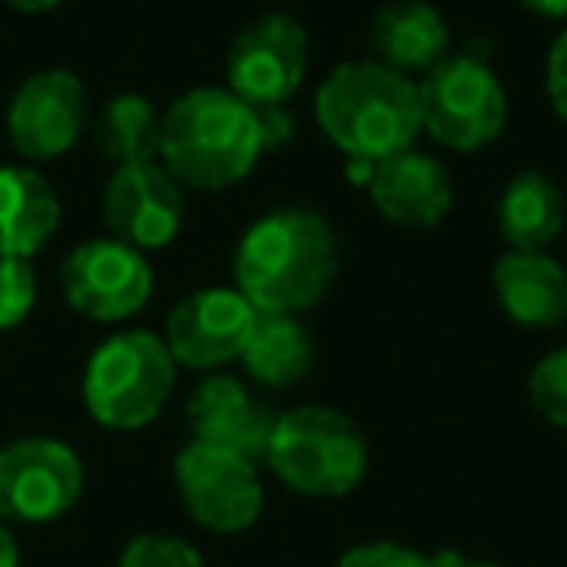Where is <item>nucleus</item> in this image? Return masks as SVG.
I'll use <instances>...</instances> for the list:
<instances>
[{
	"instance_id": "1",
	"label": "nucleus",
	"mask_w": 567,
	"mask_h": 567,
	"mask_svg": "<svg viewBox=\"0 0 567 567\" xmlns=\"http://www.w3.org/2000/svg\"><path fill=\"white\" fill-rule=\"evenodd\" d=\"M339 272V241L316 210H272L245 229L237 245V292L257 311H308Z\"/></svg>"
},
{
	"instance_id": "4",
	"label": "nucleus",
	"mask_w": 567,
	"mask_h": 567,
	"mask_svg": "<svg viewBox=\"0 0 567 567\" xmlns=\"http://www.w3.org/2000/svg\"><path fill=\"white\" fill-rule=\"evenodd\" d=\"M265 463L284 486L303 497H342L362 482L370 451L347 412L327 404H300L276 416Z\"/></svg>"
},
{
	"instance_id": "2",
	"label": "nucleus",
	"mask_w": 567,
	"mask_h": 567,
	"mask_svg": "<svg viewBox=\"0 0 567 567\" xmlns=\"http://www.w3.org/2000/svg\"><path fill=\"white\" fill-rule=\"evenodd\" d=\"M260 152L257 110L234 90H190L159 121V159L187 187H234L257 167Z\"/></svg>"
},
{
	"instance_id": "29",
	"label": "nucleus",
	"mask_w": 567,
	"mask_h": 567,
	"mask_svg": "<svg viewBox=\"0 0 567 567\" xmlns=\"http://www.w3.org/2000/svg\"><path fill=\"white\" fill-rule=\"evenodd\" d=\"M435 567H502V564H489V559H466L458 551H440L435 556Z\"/></svg>"
},
{
	"instance_id": "13",
	"label": "nucleus",
	"mask_w": 567,
	"mask_h": 567,
	"mask_svg": "<svg viewBox=\"0 0 567 567\" xmlns=\"http://www.w3.org/2000/svg\"><path fill=\"white\" fill-rule=\"evenodd\" d=\"M252 319H257V308L241 292L206 288V292L187 296L172 311L164 342L175 362L190 365V370H218V365L241 358Z\"/></svg>"
},
{
	"instance_id": "16",
	"label": "nucleus",
	"mask_w": 567,
	"mask_h": 567,
	"mask_svg": "<svg viewBox=\"0 0 567 567\" xmlns=\"http://www.w3.org/2000/svg\"><path fill=\"white\" fill-rule=\"evenodd\" d=\"M494 292L505 316L520 327L551 331L567 323V272L548 252H505L494 265Z\"/></svg>"
},
{
	"instance_id": "17",
	"label": "nucleus",
	"mask_w": 567,
	"mask_h": 567,
	"mask_svg": "<svg viewBox=\"0 0 567 567\" xmlns=\"http://www.w3.org/2000/svg\"><path fill=\"white\" fill-rule=\"evenodd\" d=\"M370 43L378 51V63L396 74H427L435 63L447 59V20L427 0H393L373 17Z\"/></svg>"
},
{
	"instance_id": "9",
	"label": "nucleus",
	"mask_w": 567,
	"mask_h": 567,
	"mask_svg": "<svg viewBox=\"0 0 567 567\" xmlns=\"http://www.w3.org/2000/svg\"><path fill=\"white\" fill-rule=\"evenodd\" d=\"M63 292L74 311L97 323H121L136 316L152 296V265L141 249L102 237L86 241L63 260Z\"/></svg>"
},
{
	"instance_id": "18",
	"label": "nucleus",
	"mask_w": 567,
	"mask_h": 567,
	"mask_svg": "<svg viewBox=\"0 0 567 567\" xmlns=\"http://www.w3.org/2000/svg\"><path fill=\"white\" fill-rule=\"evenodd\" d=\"M59 195L32 167H0V252L32 260L59 229Z\"/></svg>"
},
{
	"instance_id": "10",
	"label": "nucleus",
	"mask_w": 567,
	"mask_h": 567,
	"mask_svg": "<svg viewBox=\"0 0 567 567\" xmlns=\"http://www.w3.org/2000/svg\"><path fill=\"white\" fill-rule=\"evenodd\" d=\"M226 71L249 105H288L308 74V32L288 12H268L237 35Z\"/></svg>"
},
{
	"instance_id": "8",
	"label": "nucleus",
	"mask_w": 567,
	"mask_h": 567,
	"mask_svg": "<svg viewBox=\"0 0 567 567\" xmlns=\"http://www.w3.org/2000/svg\"><path fill=\"white\" fill-rule=\"evenodd\" d=\"M82 497V458L66 443L32 435L0 451V520L43 525Z\"/></svg>"
},
{
	"instance_id": "26",
	"label": "nucleus",
	"mask_w": 567,
	"mask_h": 567,
	"mask_svg": "<svg viewBox=\"0 0 567 567\" xmlns=\"http://www.w3.org/2000/svg\"><path fill=\"white\" fill-rule=\"evenodd\" d=\"M548 97L556 105V113L567 121V32L551 43L548 55Z\"/></svg>"
},
{
	"instance_id": "11",
	"label": "nucleus",
	"mask_w": 567,
	"mask_h": 567,
	"mask_svg": "<svg viewBox=\"0 0 567 567\" xmlns=\"http://www.w3.org/2000/svg\"><path fill=\"white\" fill-rule=\"evenodd\" d=\"M105 226L133 249H164L183 226L179 179L164 164H125L105 187Z\"/></svg>"
},
{
	"instance_id": "19",
	"label": "nucleus",
	"mask_w": 567,
	"mask_h": 567,
	"mask_svg": "<svg viewBox=\"0 0 567 567\" xmlns=\"http://www.w3.org/2000/svg\"><path fill=\"white\" fill-rule=\"evenodd\" d=\"M241 362L257 385L292 389L316 365V347H311L308 327L284 311H257L252 331L245 339Z\"/></svg>"
},
{
	"instance_id": "5",
	"label": "nucleus",
	"mask_w": 567,
	"mask_h": 567,
	"mask_svg": "<svg viewBox=\"0 0 567 567\" xmlns=\"http://www.w3.org/2000/svg\"><path fill=\"white\" fill-rule=\"evenodd\" d=\"M175 389V358L164 339L148 331L113 334L94 350L82 378V396L97 424L133 432L164 412Z\"/></svg>"
},
{
	"instance_id": "22",
	"label": "nucleus",
	"mask_w": 567,
	"mask_h": 567,
	"mask_svg": "<svg viewBox=\"0 0 567 567\" xmlns=\"http://www.w3.org/2000/svg\"><path fill=\"white\" fill-rule=\"evenodd\" d=\"M35 268L28 257H9L0 252V331L20 327L35 308Z\"/></svg>"
},
{
	"instance_id": "14",
	"label": "nucleus",
	"mask_w": 567,
	"mask_h": 567,
	"mask_svg": "<svg viewBox=\"0 0 567 567\" xmlns=\"http://www.w3.org/2000/svg\"><path fill=\"white\" fill-rule=\"evenodd\" d=\"M187 424L198 443H210V447L234 451V455L260 463L268 440H272L276 416L237 378L214 373L190 396Z\"/></svg>"
},
{
	"instance_id": "25",
	"label": "nucleus",
	"mask_w": 567,
	"mask_h": 567,
	"mask_svg": "<svg viewBox=\"0 0 567 567\" xmlns=\"http://www.w3.org/2000/svg\"><path fill=\"white\" fill-rule=\"evenodd\" d=\"M334 567H435V556H424L416 548H404V544H358Z\"/></svg>"
},
{
	"instance_id": "28",
	"label": "nucleus",
	"mask_w": 567,
	"mask_h": 567,
	"mask_svg": "<svg viewBox=\"0 0 567 567\" xmlns=\"http://www.w3.org/2000/svg\"><path fill=\"white\" fill-rule=\"evenodd\" d=\"M0 567H20L17 536L9 533V525H4V520H0Z\"/></svg>"
},
{
	"instance_id": "15",
	"label": "nucleus",
	"mask_w": 567,
	"mask_h": 567,
	"mask_svg": "<svg viewBox=\"0 0 567 567\" xmlns=\"http://www.w3.org/2000/svg\"><path fill=\"white\" fill-rule=\"evenodd\" d=\"M370 198L378 214H385L393 226L404 229H432L451 210V175L435 156L416 148H404L389 159H378L370 175Z\"/></svg>"
},
{
	"instance_id": "21",
	"label": "nucleus",
	"mask_w": 567,
	"mask_h": 567,
	"mask_svg": "<svg viewBox=\"0 0 567 567\" xmlns=\"http://www.w3.org/2000/svg\"><path fill=\"white\" fill-rule=\"evenodd\" d=\"M159 113L152 110L148 97L117 94L102 113H97V148L117 167L125 164H152L159 156Z\"/></svg>"
},
{
	"instance_id": "3",
	"label": "nucleus",
	"mask_w": 567,
	"mask_h": 567,
	"mask_svg": "<svg viewBox=\"0 0 567 567\" xmlns=\"http://www.w3.org/2000/svg\"><path fill=\"white\" fill-rule=\"evenodd\" d=\"M316 117L334 148L370 164L412 148L424 133L416 82L378 59L334 66L316 94Z\"/></svg>"
},
{
	"instance_id": "20",
	"label": "nucleus",
	"mask_w": 567,
	"mask_h": 567,
	"mask_svg": "<svg viewBox=\"0 0 567 567\" xmlns=\"http://www.w3.org/2000/svg\"><path fill=\"white\" fill-rule=\"evenodd\" d=\"M497 226L513 249L544 252L564 229V190L548 175L520 172L497 203Z\"/></svg>"
},
{
	"instance_id": "27",
	"label": "nucleus",
	"mask_w": 567,
	"mask_h": 567,
	"mask_svg": "<svg viewBox=\"0 0 567 567\" xmlns=\"http://www.w3.org/2000/svg\"><path fill=\"white\" fill-rule=\"evenodd\" d=\"M528 12L536 17H548V20H567V0H520Z\"/></svg>"
},
{
	"instance_id": "30",
	"label": "nucleus",
	"mask_w": 567,
	"mask_h": 567,
	"mask_svg": "<svg viewBox=\"0 0 567 567\" xmlns=\"http://www.w3.org/2000/svg\"><path fill=\"white\" fill-rule=\"evenodd\" d=\"M4 4L17 12H51V9H59L63 0H4Z\"/></svg>"
},
{
	"instance_id": "24",
	"label": "nucleus",
	"mask_w": 567,
	"mask_h": 567,
	"mask_svg": "<svg viewBox=\"0 0 567 567\" xmlns=\"http://www.w3.org/2000/svg\"><path fill=\"white\" fill-rule=\"evenodd\" d=\"M121 567H206L195 544L179 540V536L164 533H144L125 544L121 551Z\"/></svg>"
},
{
	"instance_id": "12",
	"label": "nucleus",
	"mask_w": 567,
	"mask_h": 567,
	"mask_svg": "<svg viewBox=\"0 0 567 567\" xmlns=\"http://www.w3.org/2000/svg\"><path fill=\"white\" fill-rule=\"evenodd\" d=\"M86 128V86L71 71L32 74L9 105V136L20 156L55 159Z\"/></svg>"
},
{
	"instance_id": "6",
	"label": "nucleus",
	"mask_w": 567,
	"mask_h": 567,
	"mask_svg": "<svg viewBox=\"0 0 567 567\" xmlns=\"http://www.w3.org/2000/svg\"><path fill=\"white\" fill-rule=\"evenodd\" d=\"M420 125L455 152H478L494 144L509 117V102L486 63L455 55L435 63L420 82Z\"/></svg>"
},
{
	"instance_id": "23",
	"label": "nucleus",
	"mask_w": 567,
	"mask_h": 567,
	"mask_svg": "<svg viewBox=\"0 0 567 567\" xmlns=\"http://www.w3.org/2000/svg\"><path fill=\"white\" fill-rule=\"evenodd\" d=\"M528 401L548 424L567 427V347L536 362L528 373Z\"/></svg>"
},
{
	"instance_id": "7",
	"label": "nucleus",
	"mask_w": 567,
	"mask_h": 567,
	"mask_svg": "<svg viewBox=\"0 0 567 567\" xmlns=\"http://www.w3.org/2000/svg\"><path fill=\"white\" fill-rule=\"evenodd\" d=\"M175 486L187 513L210 533H241L260 517L265 489L257 463L190 440L175 458Z\"/></svg>"
}]
</instances>
